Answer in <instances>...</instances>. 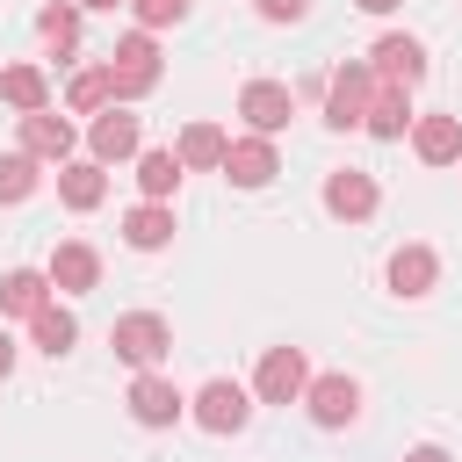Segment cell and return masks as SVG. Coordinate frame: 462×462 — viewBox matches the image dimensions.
<instances>
[{
	"label": "cell",
	"instance_id": "obj_16",
	"mask_svg": "<svg viewBox=\"0 0 462 462\" xmlns=\"http://www.w3.org/2000/svg\"><path fill=\"white\" fill-rule=\"evenodd\" d=\"M325 209H332V217H346V224L375 217V180H368V173H354V166H339V173L325 180Z\"/></svg>",
	"mask_w": 462,
	"mask_h": 462
},
{
	"label": "cell",
	"instance_id": "obj_8",
	"mask_svg": "<svg viewBox=\"0 0 462 462\" xmlns=\"http://www.w3.org/2000/svg\"><path fill=\"white\" fill-rule=\"evenodd\" d=\"M180 411H188V397H180L159 368H137V383H130V419H137V426H173Z\"/></svg>",
	"mask_w": 462,
	"mask_h": 462
},
{
	"label": "cell",
	"instance_id": "obj_31",
	"mask_svg": "<svg viewBox=\"0 0 462 462\" xmlns=\"http://www.w3.org/2000/svg\"><path fill=\"white\" fill-rule=\"evenodd\" d=\"M7 375H14V339L0 332V383H7Z\"/></svg>",
	"mask_w": 462,
	"mask_h": 462
},
{
	"label": "cell",
	"instance_id": "obj_1",
	"mask_svg": "<svg viewBox=\"0 0 462 462\" xmlns=\"http://www.w3.org/2000/svg\"><path fill=\"white\" fill-rule=\"evenodd\" d=\"M108 346H116L130 368H159V361L173 354V325H166L159 310H130V318L108 325Z\"/></svg>",
	"mask_w": 462,
	"mask_h": 462
},
{
	"label": "cell",
	"instance_id": "obj_22",
	"mask_svg": "<svg viewBox=\"0 0 462 462\" xmlns=\"http://www.w3.org/2000/svg\"><path fill=\"white\" fill-rule=\"evenodd\" d=\"M65 108H79V116H101V108H116V72H108V65H87V72H72V87H65Z\"/></svg>",
	"mask_w": 462,
	"mask_h": 462
},
{
	"label": "cell",
	"instance_id": "obj_3",
	"mask_svg": "<svg viewBox=\"0 0 462 462\" xmlns=\"http://www.w3.org/2000/svg\"><path fill=\"white\" fill-rule=\"evenodd\" d=\"M375 65H339L332 72V87H325V123L332 130H361L368 123V101H375Z\"/></svg>",
	"mask_w": 462,
	"mask_h": 462
},
{
	"label": "cell",
	"instance_id": "obj_11",
	"mask_svg": "<svg viewBox=\"0 0 462 462\" xmlns=\"http://www.w3.org/2000/svg\"><path fill=\"white\" fill-rule=\"evenodd\" d=\"M101 282V253L87 245V238H65L58 253H51V289H65V296H87Z\"/></svg>",
	"mask_w": 462,
	"mask_h": 462
},
{
	"label": "cell",
	"instance_id": "obj_26",
	"mask_svg": "<svg viewBox=\"0 0 462 462\" xmlns=\"http://www.w3.org/2000/svg\"><path fill=\"white\" fill-rule=\"evenodd\" d=\"M36 166H43L36 152H7V159H0V202H29V195H36V180H43Z\"/></svg>",
	"mask_w": 462,
	"mask_h": 462
},
{
	"label": "cell",
	"instance_id": "obj_14",
	"mask_svg": "<svg viewBox=\"0 0 462 462\" xmlns=\"http://www.w3.org/2000/svg\"><path fill=\"white\" fill-rule=\"evenodd\" d=\"M58 202H65V209H101V202H108L101 159H65V166H58Z\"/></svg>",
	"mask_w": 462,
	"mask_h": 462
},
{
	"label": "cell",
	"instance_id": "obj_28",
	"mask_svg": "<svg viewBox=\"0 0 462 462\" xmlns=\"http://www.w3.org/2000/svg\"><path fill=\"white\" fill-rule=\"evenodd\" d=\"M130 7H137V22H144V29H166V22H180V14H188V0H130Z\"/></svg>",
	"mask_w": 462,
	"mask_h": 462
},
{
	"label": "cell",
	"instance_id": "obj_2",
	"mask_svg": "<svg viewBox=\"0 0 462 462\" xmlns=\"http://www.w3.org/2000/svg\"><path fill=\"white\" fill-rule=\"evenodd\" d=\"M108 72H116V101L152 94V87H159V43H152V29H130V36L108 51Z\"/></svg>",
	"mask_w": 462,
	"mask_h": 462
},
{
	"label": "cell",
	"instance_id": "obj_24",
	"mask_svg": "<svg viewBox=\"0 0 462 462\" xmlns=\"http://www.w3.org/2000/svg\"><path fill=\"white\" fill-rule=\"evenodd\" d=\"M29 339H36V346L58 361V354H72V339H79V318H72L65 303H43V310L29 318Z\"/></svg>",
	"mask_w": 462,
	"mask_h": 462
},
{
	"label": "cell",
	"instance_id": "obj_12",
	"mask_svg": "<svg viewBox=\"0 0 462 462\" xmlns=\"http://www.w3.org/2000/svg\"><path fill=\"white\" fill-rule=\"evenodd\" d=\"M303 404H310L318 426H346V419L361 411V383H354V375H318V383L303 390Z\"/></svg>",
	"mask_w": 462,
	"mask_h": 462
},
{
	"label": "cell",
	"instance_id": "obj_13",
	"mask_svg": "<svg viewBox=\"0 0 462 462\" xmlns=\"http://www.w3.org/2000/svg\"><path fill=\"white\" fill-rule=\"evenodd\" d=\"M22 152H36L43 166H65V159H72V123H65V116H51V108L22 116Z\"/></svg>",
	"mask_w": 462,
	"mask_h": 462
},
{
	"label": "cell",
	"instance_id": "obj_4",
	"mask_svg": "<svg viewBox=\"0 0 462 462\" xmlns=\"http://www.w3.org/2000/svg\"><path fill=\"white\" fill-rule=\"evenodd\" d=\"M303 390H310L303 346H267V354H260V375H253V397H260V404H296Z\"/></svg>",
	"mask_w": 462,
	"mask_h": 462
},
{
	"label": "cell",
	"instance_id": "obj_9",
	"mask_svg": "<svg viewBox=\"0 0 462 462\" xmlns=\"http://www.w3.org/2000/svg\"><path fill=\"white\" fill-rule=\"evenodd\" d=\"M87 144H94V159L101 166H116V159H137V144H144V130H137V116L116 101V108H101L94 116V130H87Z\"/></svg>",
	"mask_w": 462,
	"mask_h": 462
},
{
	"label": "cell",
	"instance_id": "obj_7",
	"mask_svg": "<svg viewBox=\"0 0 462 462\" xmlns=\"http://www.w3.org/2000/svg\"><path fill=\"white\" fill-rule=\"evenodd\" d=\"M282 173V159H274V137H231V152H224V180L231 188H267Z\"/></svg>",
	"mask_w": 462,
	"mask_h": 462
},
{
	"label": "cell",
	"instance_id": "obj_21",
	"mask_svg": "<svg viewBox=\"0 0 462 462\" xmlns=\"http://www.w3.org/2000/svg\"><path fill=\"white\" fill-rule=\"evenodd\" d=\"M173 152H180V166H188V173H202V166H217V173H224V152H231V137H224L217 123H188Z\"/></svg>",
	"mask_w": 462,
	"mask_h": 462
},
{
	"label": "cell",
	"instance_id": "obj_23",
	"mask_svg": "<svg viewBox=\"0 0 462 462\" xmlns=\"http://www.w3.org/2000/svg\"><path fill=\"white\" fill-rule=\"evenodd\" d=\"M123 238H130L137 253H159V245L173 238V209H166V202H137V209L123 217Z\"/></svg>",
	"mask_w": 462,
	"mask_h": 462
},
{
	"label": "cell",
	"instance_id": "obj_18",
	"mask_svg": "<svg viewBox=\"0 0 462 462\" xmlns=\"http://www.w3.org/2000/svg\"><path fill=\"white\" fill-rule=\"evenodd\" d=\"M51 303V267H14V274H0V310L7 318H36Z\"/></svg>",
	"mask_w": 462,
	"mask_h": 462
},
{
	"label": "cell",
	"instance_id": "obj_17",
	"mask_svg": "<svg viewBox=\"0 0 462 462\" xmlns=\"http://www.w3.org/2000/svg\"><path fill=\"white\" fill-rule=\"evenodd\" d=\"M433 282H440L433 245H397V253H390V289H397V296H433Z\"/></svg>",
	"mask_w": 462,
	"mask_h": 462
},
{
	"label": "cell",
	"instance_id": "obj_19",
	"mask_svg": "<svg viewBox=\"0 0 462 462\" xmlns=\"http://www.w3.org/2000/svg\"><path fill=\"white\" fill-rule=\"evenodd\" d=\"M0 101H7L14 116H36V108H51V79H43L36 65H7V72H0Z\"/></svg>",
	"mask_w": 462,
	"mask_h": 462
},
{
	"label": "cell",
	"instance_id": "obj_10",
	"mask_svg": "<svg viewBox=\"0 0 462 462\" xmlns=\"http://www.w3.org/2000/svg\"><path fill=\"white\" fill-rule=\"evenodd\" d=\"M368 65H375V79H390V87H419V79H426L419 36H383V43L368 51Z\"/></svg>",
	"mask_w": 462,
	"mask_h": 462
},
{
	"label": "cell",
	"instance_id": "obj_6",
	"mask_svg": "<svg viewBox=\"0 0 462 462\" xmlns=\"http://www.w3.org/2000/svg\"><path fill=\"white\" fill-rule=\"evenodd\" d=\"M238 116H245V130L274 137V130H289V116H296V94H289L282 79H245V94H238Z\"/></svg>",
	"mask_w": 462,
	"mask_h": 462
},
{
	"label": "cell",
	"instance_id": "obj_15",
	"mask_svg": "<svg viewBox=\"0 0 462 462\" xmlns=\"http://www.w3.org/2000/svg\"><path fill=\"white\" fill-rule=\"evenodd\" d=\"M411 152H419L426 166H455V159H462V123H455V116H419V123H411Z\"/></svg>",
	"mask_w": 462,
	"mask_h": 462
},
{
	"label": "cell",
	"instance_id": "obj_29",
	"mask_svg": "<svg viewBox=\"0 0 462 462\" xmlns=\"http://www.w3.org/2000/svg\"><path fill=\"white\" fill-rule=\"evenodd\" d=\"M260 14H267V22H303L310 0H260Z\"/></svg>",
	"mask_w": 462,
	"mask_h": 462
},
{
	"label": "cell",
	"instance_id": "obj_20",
	"mask_svg": "<svg viewBox=\"0 0 462 462\" xmlns=\"http://www.w3.org/2000/svg\"><path fill=\"white\" fill-rule=\"evenodd\" d=\"M404 123H411V87H375V101H368V137H404Z\"/></svg>",
	"mask_w": 462,
	"mask_h": 462
},
{
	"label": "cell",
	"instance_id": "obj_25",
	"mask_svg": "<svg viewBox=\"0 0 462 462\" xmlns=\"http://www.w3.org/2000/svg\"><path fill=\"white\" fill-rule=\"evenodd\" d=\"M180 152H137V188H144V202H166L173 188H180Z\"/></svg>",
	"mask_w": 462,
	"mask_h": 462
},
{
	"label": "cell",
	"instance_id": "obj_27",
	"mask_svg": "<svg viewBox=\"0 0 462 462\" xmlns=\"http://www.w3.org/2000/svg\"><path fill=\"white\" fill-rule=\"evenodd\" d=\"M36 29H43L51 51H72V43H79V7H72V0H51V7L36 14Z\"/></svg>",
	"mask_w": 462,
	"mask_h": 462
},
{
	"label": "cell",
	"instance_id": "obj_32",
	"mask_svg": "<svg viewBox=\"0 0 462 462\" xmlns=\"http://www.w3.org/2000/svg\"><path fill=\"white\" fill-rule=\"evenodd\" d=\"M354 7H361V14H390L397 0H354Z\"/></svg>",
	"mask_w": 462,
	"mask_h": 462
},
{
	"label": "cell",
	"instance_id": "obj_5",
	"mask_svg": "<svg viewBox=\"0 0 462 462\" xmlns=\"http://www.w3.org/2000/svg\"><path fill=\"white\" fill-rule=\"evenodd\" d=\"M188 411H195V426H202V433H245L253 397H245L238 383H224V375H217V383H202V390H195V404H188Z\"/></svg>",
	"mask_w": 462,
	"mask_h": 462
},
{
	"label": "cell",
	"instance_id": "obj_33",
	"mask_svg": "<svg viewBox=\"0 0 462 462\" xmlns=\"http://www.w3.org/2000/svg\"><path fill=\"white\" fill-rule=\"evenodd\" d=\"M79 7H101V14H116V7H130V0H79Z\"/></svg>",
	"mask_w": 462,
	"mask_h": 462
},
{
	"label": "cell",
	"instance_id": "obj_30",
	"mask_svg": "<svg viewBox=\"0 0 462 462\" xmlns=\"http://www.w3.org/2000/svg\"><path fill=\"white\" fill-rule=\"evenodd\" d=\"M404 462H448V448H433V440H426V448H411Z\"/></svg>",
	"mask_w": 462,
	"mask_h": 462
}]
</instances>
